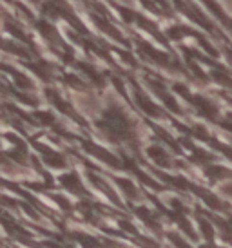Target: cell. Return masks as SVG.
Returning <instances> with one entry per match:
<instances>
[{"instance_id": "obj_1", "label": "cell", "mask_w": 232, "mask_h": 248, "mask_svg": "<svg viewBox=\"0 0 232 248\" xmlns=\"http://www.w3.org/2000/svg\"><path fill=\"white\" fill-rule=\"evenodd\" d=\"M62 183L67 186V188H71L73 192H82V183L78 181V176L76 174H67V176H64L62 178Z\"/></svg>"}, {"instance_id": "obj_2", "label": "cell", "mask_w": 232, "mask_h": 248, "mask_svg": "<svg viewBox=\"0 0 232 248\" xmlns=\"http://www.w3.org/2000/svg\"><path fill=\"white\" fill-rule=\"evenodd\" d=\"M149 156L154 159L156 163H160V165H169V158H167V154H165L162 149H158V147H150Z\"/></svg>"}, {"instance_id": "obj_3", "label": "cell", "mask_w": 232, "mask_h": 248, "mask_svg": "<svg viewBox=\"0 0 232 248\" xmlns=\"http://www.w3.org/2000/svg\"><path fill=\"white\" fill-rule=\"evenodd\" d=\"M31 2H34V4H38V2H40V0H31Z\"/></svg>"}]
</instances>
